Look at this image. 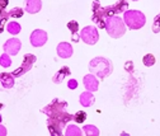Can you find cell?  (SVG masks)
<instances>
[{"label": "cell", "mask_w": 160, "mask_h": 136, "mask_svg": "<svg viewBox=\"0 0 160 136\" xmlns=\"http://www.w3.org/2000/svg\"><path fill=\"white\" fill-rule=\"evenodd\" d=\"M71 120H72V116L70 113H68L66 111H62V112L56 113L53 116H50L48 121H47V127H48L50 133L52 136H61L62 128Z\"/></svg>", "instance_id": "obj_1"}, {"label": "cell", "mask_w": 160, "mask_h": 136, "mask_svg": "<svg viewBox=\"0 0 160 136\" xmlns=\"http://www.w3.org/2000/svg\"><path fill=\"white\" fill-rule=\"evenodd\" d=\"M89 70L98 78L104 79V78L111 75L113 66H112V63L109 60L104 59V57H94L89 63Z\"/></svg>", "instance_id": "obj_2"}, {"label": "cell", "mask_w": 160, "mask_h": 136, "mask_svg": "<svg viewBox=\"0 0 160 136\" xmlns=\"http://www.w3.org/2000/svg\"><path fill=\"white\" fill-rule=\"evenodd\" d=\"M106 31L112 38H119L126 32V24L119 17L113 15L106 19Z\"/></svg>", "instance_id": "obj_3"}, {"label": "cell", "mask_w": 160, "mask_h": 136, "mask_svg": "<svg viewBox=\"0 0 160 136\" xmlns=\"http://www.w3.org/2000/svg\"><path fill=\"white\" fill-rule=\"evenodd\" d=\"M123 22L131 29H140L145 26L146 18L142 12L127 10V12H125V15H123Z\"/></svg>", "instance_id": "obj_4"}, {"label": "cell", "mask_w": 160, "mask_h": 136, "mask_svg": "<svg viewBox=\"0 0 160 136\" xmlns=\"http://www.w3.org/2000/svg\"><path fill=\"white\" fill-rule=\"evenodd\" d=\"M36 60H37V57H36L34 55H32V53H26L24 57H23V64H22V66L18 68V69H15V70L12 73L13 76H14V78H19V76L24 75L26 73H28V71L32 69V66H33V64L36 63Z\"/></svg>", "instance_id": "obj_5"}, {"label": "cell", "mask_w": 160, "mask_h": 136, "mask_svg": "<svg viewBox=\"0 0 160 136\" xmlns=\"http://www.w3.org/2000/svg\"><path fill=\"white\" fill-rule=\"evenodd\" d=\"M80 37H82V40L88 43V45H95L99 40V33L97 31L95 27L93 26H89V27H85L83 28V31L80 32Z\"/></svg>", "instance_id": "obj_6"}, {"label": "cell", "mask_w": 160, "mask_h": 136, "mask_svg": "<svg viewBox=\"0 0 160 136\" xmlns=\"http://www.w3.org/2000/svg\"><path fill=\"white\" fill-rule=\"evenodd\" d=\"M66 107H68V103L65 101H60L58 98H55L48 106H46L45 108H42V112L46 113L48 117H50V116H53L56 113H60V112L65 111Z\"/></svg>", "instance_id": "obj_7"}, {"label": "cell", "mask_w": 160, "mask_h": 136, "mask_svg": "<svg viewBox=\"0 0 160 136\" xmlns=\"http://www.w3.org/2000/svg\"><path fill=\"white\" fill-rule=\"evenodd\" d=\"M47 42V33L42 29H36L31 34V43L34 47H41Z\"/></svg>", "instance_id": "obj_8"}, {"label": "cell", "mask_w": 160, "mask_h": 136, "mask_svg": "<svg viewBox=\"0 0 160 136\" xmlns=\"http://www.w3.org/2000/svg\"><path fill=\"white\" fill-rule=\"evenodd\" d=\"M22 47V42L18 38H10L4 43V51L8 55H17Z\"/></svg>", "instance_id": "obj_9"}, {"label": "cell", "mask_w": 160, "mask_h": 136, "mask_svg": "<svg viewBox=\"0 0 160 136\" xmlns=\"http://www.w3.org/2000/svg\"><path fill=\"white\" fill-rule=\"evenodd\" d=\"M57 55L62 59H69L72 55V47L69 42H60L57 45Z\"/></svg>", "instance_id": "obj_10"}, {"label": "cell", "mask_w": 160, "mask_h": 136, "mask_svg": "<svg viewBox=\"0 0 160 136\" xmlns=\"http://www.w3.org/2000/svg\"><path fill=\"white\" fill-rule=\"evenodd\" d=\"M83 82H84V87L87 88L88 92H95V90H98L99 83H98V79H97V78L93 74L85 75Z\"/></svg>", "instance_id": "obj_11"}, {"label": "cell", "mask_w": 160, "mask_h": 136, "mask_svg": "<svg viewBox=\"0 0 160 136\" xmlns=\"http://www.w3.org/2000/svg\"><path fill=\"white\" fill-rule=\"evenodd\" d=\"M42 2L41 0H26V12L29 14H36L41 10Z\"/></svg>", "instance_id": "obj_12"}, {"label": "cell", "mask_w": 160, "mask_h": 136, "mask_svg": "<svg viewBox=\"0 0 160 136\" xmlns=\"http://www.w3.org/2000/svg\"><path fill=\"white\" fill-rule=\"evenodd\" d=\"M0 83L7 89L13 88L14 85V76L10 73H0Z\"/></svg>", "instance_id": "obj_13"}, {"label": "cell", "mask_w": 160, "mask_h": 136, "mask_svg": "<svg viewBox=\"0 0 160 136\" xmlns=\"http://www.w3.org/2000/svg\"><path fill=\"white\" fill-rule=\"evenodd\" d=\"M94 102H95V98L92 94V92H85L83 94H80V103H82V106L92 107L94 104Z\"/></svg>", "instance_id": "obj_14"}, {"label": "cell", "mask_w": 160, "mask_h": 136, "mask_svg": "<svg viewBox=\"0 0 160 136\" xmlns=\"http://www.w3.org/2000/svg\"><path fill=\"white\" fill-rule=\"evenodd\" d=\"M68 75H70V69H69L68 66H62L61 69H60V70L55 74V76L52 78V80H53V83L60 84V83H61Z\"/></svg>", "instance_id": "obj_15"}, {"label": "cell", "mask_w": 160, "mask_h": 136, "mask_svg": "<svg viewBox=\"0 0 160 136\" xmlns=\"http://www.w3.org/2000/svg\"><path fill=\"white\" fill-rule=\"evenodd\" d=\"M127 8H128V3L126 2V0H119V2H117L114 5H112V9L114 12V15L118 14V13L127 12Z\"/></svg>", "instance_id": "obj_16"}, {"label": "cell", "mask_w": 160, "mask_h": 136, "mask_svg": "<svg viewBox=\"0 0 160 136\" xmlns=\"http://www.w3.org/2000/svg\"><path fill=\"white\" fill-rule=\"evenodd\" d=\"M68 28L70 29V32L72 33V40L76 42L79 41V36H78V32H79V23L75 22V21H71L68 23Z\"/></svg>", "instance_id": "obj_17"}, {"label": "cell", "mask_w": 160, "mask_h": 136, "mask_svg": "<svg viewBox=\"0 0 160 136\" xmlns=\"http://www.w3.org/2000/svg\"><path fill=\"white\" fill-rule=\"evenodd\" d=\"M72 120L76 122V123H83L85 120H87V113L84 111H79L76 112L74 116H72Z\"/></svg>", "instance_id": "obj_18"}, {"label": "cell", "mask_w": 160, "mask_h": 136, "mask_svg": "<svg viewBox=\"0 0 160 136\" xmlns=\"http://www.w3.org/2000/svg\"><path fill=\"white\" fill-rule=\"evenodd\" d=\"M7 29H8V32L9 33H12V34H18L19 32H21V26H19V23H17V22H10L9 24H8V27H7Z\"/></svg>", "instance_id": "obj_19"}, {"label": "cell", "mask_w": 160, "mask_h": 136, "mask_svg": "<svg viewBox=\"0 0 160 136\" xmlns=\"http://www.w3.org/2000/svg\"><path fill=\"white\" fill-rule=\"evenodd\" d=\"M66 135L68 136H82L83 133H82V130H80L79 127L71 125V126H69L66 128Z\"/></svg>", "instance_id": "obj_20"}, {"label": "cell", "mask_w": 160, "mask_h": 136, "mask_svg": "<svg viewBox=\"0 0 160 136\" xmlns=\"http://www.w3.org/2000/svg\"><path fill=\"white\" fill-rule=\"evenodd\" d=\"M83 131H84L87 135H89V136H98V135H99V130H98L95 126H93V125H87V126H84Z\"/></svg>", "instance_id": "obj_21"}, {"label": "cell", "mask_w": 160, "mask_h": 136, "mask_svg": "<svg viewBox=\"0 0 160 136\" xmlns=\"http://www.w3.org/2000/svg\"><path fill=\"white\" fill-rule=\"evenodd\" d=\"M0 65H2L3 68H9L12 65V60H10V57L7 52L0 56Z\"/></svg>", "instance_id": "obj_22"}, {"label": "cell", "mask_w": 160, "mask_h": 136, "mask_svg": "<svg viewBox=\"0 0 160 136\" xmlns=\"http://www.w3.org/2000/svg\"><path fill=\"white\" fill-rule=\"evenodd\" d=\"M8 14H9V17H13V18H21V17H23L24 12L22 8H13L12 10L8 12Z\"/></svg>", "instance_id": "obj_23"}, {"label": "cell", "mask_w": 160, "mask_h": 136, "mask_svg": "<svg viewBox=\"0 0 160 136\" xmlns=\"http://www.w3.org/2000/svg\"><path fill=\"white\" fill-rule=\"evenodd\" d=\"M142 63H144L145 66H152V65L155 64V57H154V55H151V53L145 55L144 59H142Z\"/></svg>", "instance_id": "obj_24"}, {"label": "cell", "mask_w": 160, "mask_h": 136, "mask_svg": "<svg viewBox=\"0 0 160 136\" xmlns=\"http://www.w3.org/2000/svg\"><path fill=\"white\" fill-rule=\"evenodd\" d=\"M8 18H9L8 12H4L2 15H0V33H2V32L4 31V26H5L7 21H8Z\"/></svg>", "instance_id": "obj_25"}, {"label": "cell", "mask_w": 160, "mask_h": 136, "mask_svg": "<svg viewBox=\"0 0 160 136\" xmlns=\"http://www.w3.org/2000/svg\"><path fill=\"white\" fill-rule=\"evenodd\" d=\"M152 32H154V33H159V32H160V14H158V15L154 18Z\"/></svg>", "instance_id": "obj_26"}, {"label": "cell", "mask_w": 160, "mask_h": 136, "mask_svg": "<svg viewBox=\"0 0 160 136\" xmlns=\"http://www.w3.org/2000/svg\"><path fill=\"white\" fill-rule=\"evenodd\" d=\"M68 87H69L70 89H76V88H78V82H76L75 79H70L69 83H68Z\"/></svg>", "instance_id": "obj_27"}, {"label": "cell", "mask_w": 160, "mask_h": 136, "mask_svg": "<svg viewBox=\"0 0 160 136\" xmlns=\"http://www.w3.org/2000/svg\"><path fill=\"white\" fill-rule=\"evenodd\" d=\"M125 69H126L127 71H130V73H131V71L133 70V65H132V61H127V63H126V65H125Z\"/></svg>", "instance_id": "obj_28"}, {"label": "cell", "mask_w": 160, "mask_h": 136, "mask_svg": "<svg viewBox=\"0 0 160 136\" xmlns=\"http://www.w3.org/2000/svg\"><path fill=\"white\" fill-rule=\"evenodd\" d=\"M8 3H9V0H0V8L5 9L7 5H8Z\"/></svg>", "instance_id": "obj_29"}, {"label": "cell", "mask_w": 160, "mask_h": 136, "mask_svg": "<svg viewBox=\"0 0 160 136\" xmlns=\"http://www.w3.org/2000/svg\"><path fill=\"white\" fill-rule=\"evenodd\" d=\"M99 8H101V4H99V2H98V0H95V2L93 3V12L98 10Z\"/></svg>", "instance_id": "obj_30"}, {"label": "cell", "mask_w": 160, "mask_h": 136, "mask_svg": "<svg viewBox=\"0 0 160 136\" xmlns=\"http://www.w3.org/2000/svg\"><path fill=\"white\" fill-rule=\"evenodd\" d=\"M5 135H7V128L3 125H0V136H5Z\"/></svg>", "instance_id": "obj_31"}, {"label": "cell", "mask_w": 160, "mask_h": 136, "mask_svg": "<svg viewBox=\"0 0 160 136\" xmlns=\"http://www.w3.org/2000/svg\"><path fill=\"white\" fill-rule=\"evenodd\" d=\"M4 13V9H2V8H0V15H2Z\"/></svg>", "instance_id": "obj_32"}, {"label": "cell", "mask_w": 160, "mask_h": 136, "mask_svg": "<svg viewBox=\"0 0 160 136\" xmlns=\"http://www.w3.org/2000/svg\"><path fill=\"white\" fill-rule=\"evenodd\" d=\"M2 108H4V104H3V103H0V109H2Z\"/></svg>", "instance_id": "obj_33"}, {"label": "cell", "mask_w": 160, "mask_h": 136, "mask_svg": "<svg viewBox=\"0 0 160 136\" xmlns=\"http://www.w3.org/2000/svg\"><path fill=\"white\" fill-rule=\"evenodd\" d=\"M0 123H2V116H0Z\"/></svg>", "instance_id": "obj_34"}, {"label": "cell", "mask_w": 160, "mask_h": 136, "mask_svg": "<svg viewBox=\"0 0 160 136\" xmlns=\"http://www.w3.org/2000/svg\"><path fill=\"white\" fill-rule=\"evenodd\" d=\"M132 2H137V0H132Z\"/></svg>", "instance_id": "obj_35"}]
</instances>
